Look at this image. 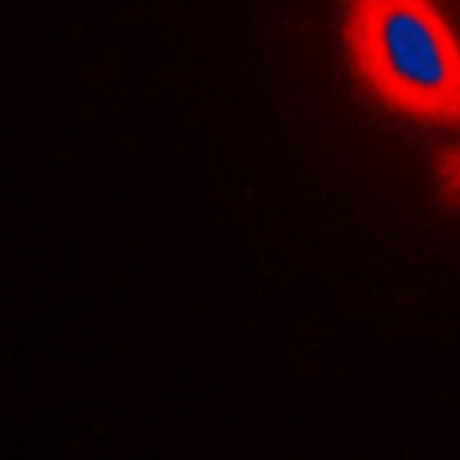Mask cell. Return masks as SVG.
I'll return each mask as SVG.
<instances>
[{
    "label": "cell",
    "instance_id": "cell-1",
    "mask_svg": "<svg viewBox=\"0 0 460 460\" xmlns=\"http://www.w3.org/2000/svg\"><path fill=\"white\" fill-rule=\"evenodd\" d=\"M345 42L385 106L460 127V40L431 0H348Z\"/></svg>",
    "mask_w": 460,
    "mask_h": 460
},
{
    "label": "cell",
    "instance_id": "cell-2",
    "mask_svg": "<svg viewBox=\"0 0 460 460\" xmlns=\"http://www.w3.org/2000/svg\"><path fill=\"white\" fill-rule=\"evenodd\" d=\"M434 177L442 200L450 208H460V145H450L434 155Z\"/></svg>",
    "mask_w": 460,
    "mask_h": 460
}]
</instances>
